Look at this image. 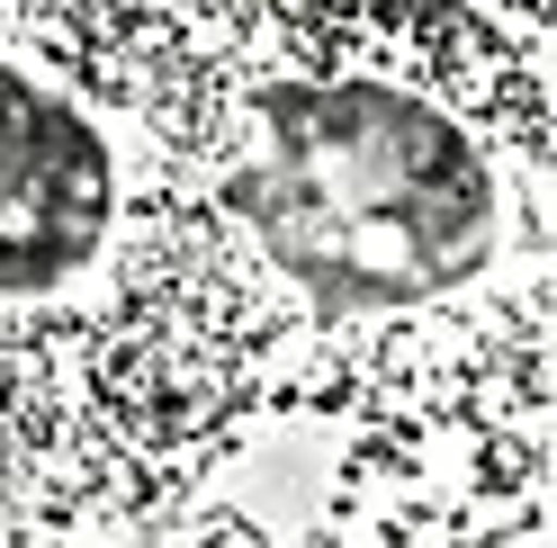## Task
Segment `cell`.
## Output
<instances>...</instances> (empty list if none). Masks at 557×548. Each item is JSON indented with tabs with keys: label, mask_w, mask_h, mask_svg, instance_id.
I'll return each mask as SVG.
<instances>
[{
	"label": "cell",
	"mask_w": 557,
	"mask_h": 548,
	"mask_svg": "<svg viewBox=\"0 0 557 548\" xmlns=\"http://www.w3.org/2000/svg\"><path fill=\"white\" fill-rule=\"evenodd\" d=\"M225 208L278 279L333 315L468 288L504 225L476 135L396 82H270L225 171Z\"/></svg>",
	"instance_id": "1"
},
{
	"label": "cell",
	"mask_w": 557,
	"mask_h": 548,
	"mask_svg": "<svg viewBox=\"0 0 557 548\" xmlns=\"http://www.w3.org/2000/svg\"><path fill=\"white\" fill-rule=\"evenodd\" d=\"M117 216V162L63 90L0 63V297L82 279Z\"/></svg>",
	"instance_id": "2"
}]
</instances>
